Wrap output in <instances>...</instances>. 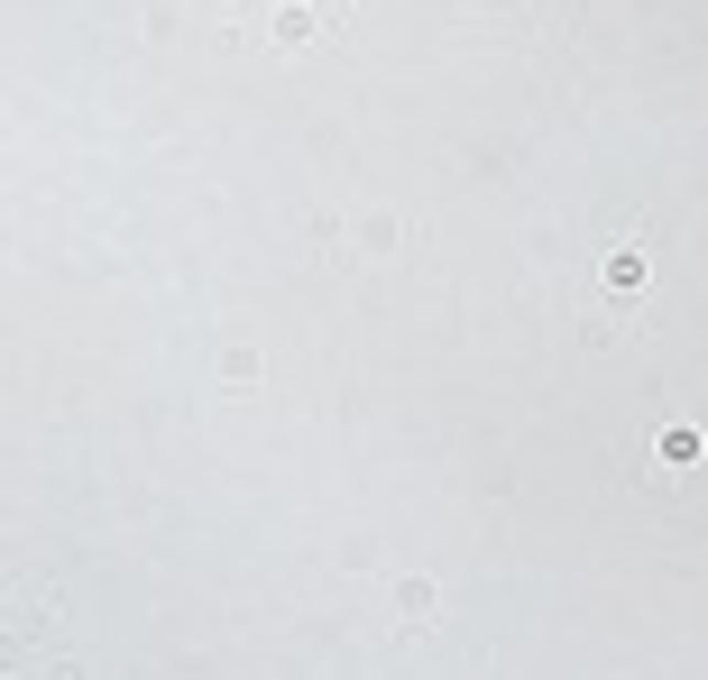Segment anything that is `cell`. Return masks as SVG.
Here are the masks:
<instances>
[{"instance_id": "6da1fadb", "label": "cell", "mask_w": 708, "mask_h": 680, "mask_svg": "<svg viewBox=\"0 0 708 680\" xmlns=\"http://www.w3.org/2000/svg\"><path fill=\"white\" fill-rule=\"evenodd\" d=\"M598 276H608V295H635V285H644V249H608Z\"/></svg>"}, {"instance_id": "7a4b0ae2", "label": "cell", "mask_w": 708, "mask_h": 680, "mask_svg": "<svg viewBox=\"0 0 708 680\" xmlns=\"http://www.w3.org/2000/svg\"><path fill=\"white\" fill-rule=\"evenodd\" d=\"M313 29H323V19H313V10H276V19H268V37H276V46H304Z\"/></svg>"}, {"instance_id": "3957f363", "label": "cell", "mask_w": 708, "mask_h": 680, "mask_svg": "<svg viewBox=\"0 0 708 680\" xmlns=\"http://www.w3.org/2000/svg\"><path fill=\"white\" fill-rule=\"evenodd\" d=\"M396 616L424 625V616H433V580H405V589H396Z\"/></svg>"}]
</instances>
